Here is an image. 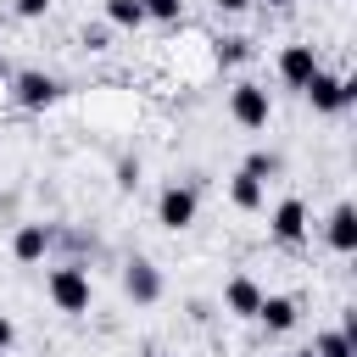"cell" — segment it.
I'll list each match as a JSON object with an SVG mask.
<instances>
[{
	"instance_id": "12",
	"label": "cell",
	"mask_w": 357,
	"mask_h": 357,
	"mask_svg": "<svg viewBox=\"0 0 357 357\" xmlns=\"http://www.w3.org/2000/svg\"><path fill=\"white\" fill-rule=\"evenodd\" d=\"M324 234H329V245H335L340 257L357 251V212H351V201H340V206L329 212V229H324Z\"/></svg>"
},
{
	"instance_id": "25",
	"label": "cell",
	"mask_w": 357,
	"mask_h": 357,
	"mask_svg": "<svg viewBox=\"0 0 357 357\" xmlns=\"http://www.w3.org/2000/svg\"><path fill=\"white\" fill-rule=\"evenodd\" d=\"M296 357H318V351H312V346H307V351H296Z\"/></svg>"
},
{
	"instance_id": "24",
	"label": "cell",
	"mask_w": 357,
	"mask_h": 357,
	"mask_svg": "<svg viewBox=\"0 0 357 357\" xmlns=\"http://www.w3.org/2000/svg\"><path fill=\"white\" fill-rule=\"evenodd\" d=\"M262 6H273V11H284V6H296V0H262Z\"/></svg>"
},
{
	"instance_id": "15",
	"label": "cell",
	"mask_w": 357,
	"mask_h": 357,
	"mask_svg": "<svg viewBox=\"0 0 357 357\" xmlns=\"http://www.w3.org/2000/svg\"><path fill=\"white\" fill-rule=\"evenodd\" d=\"M312 351H318V357H357V346H351L346 329H324V335L312 340Z\"/></svg>"
},
{
	"instance_id": "8",
	"label": "cell",
	"mask_w": 357,
	"mask_h": 357,
	"mask_svg": "<svg viewBox=\"0 0 357 357\" xmlns=\"http://www.w3.org/2000/svg\"><path fill=\"white\" fill-rule=\"evenodd\" d=\"M50 245H56V229L50 223H17V234H11V257L17 262H45Z\"/></svg>"
},
{
	"instance_id": "26",
	"label": "cell",
	"mask_w": 357,
	"mask_h": 357,
	"mask_svg": "<svg viewBox=\"0 0 357 357\" xmlns=\"http://www.w3.org/2000/svg\"><path fill=\"white\" fill-rule=\"evenodd\" d=\"M151 357H167V351H151Z\"/></svg>"
},
{
	"instance_id": "16",
	"label": "cell",
	"mask_w": 357,
	"mask_h": 357,
	"mask_svg": "<svg viewBox=\"0 0 357 357\" xmlns=\"http://www.w3.org/2000/svg\"><path fill=\"white\" fill-rule=\"evenodd\" d=\"M145 6V22H178L184 17V0H139Z\"/></svg>"
},
{
	"instance_id": "6",
	"label": "cell",
	"mask_w": 357,
	"mask_h": 357,
	"mask_svg": "<svg viewBox=\"0 0 357 357\" xmlns=\"http://www.w3.org/2000/svg\"><path fill=\"white\" fill-rule=\"evenodd\" d=\"M123 296H128L134 307H156V301H162V268H156L151 257H128V262H123Z\"/></svg>"
},
{
	"instance_id": "19",
	"label": "cell",
	"mask_w": 357,
	"mask_h": 357,
	"mask_svg": "<svg viewBox=\"0 0 357 357\" xmlns=\"http://www.w3.org/2000/svg\"><path fill=\"white\" fill-rule=\"evenodd\" d=\"M117 190H139V156H123L117 162Z\"/></svg>"
},
{
	"instance_id": "27",
	"label": "cell",
	"mask_w": 357,
	"mask_h": 357,
	"mask_svg": "<svg viewBox=\"0 0 357 357\" xmlns=\"http://www.w3.org/2000/svg\"><path fill=\"white\" fill-rule=\"evenodd\" d=\"M0 357H6V351H0Z\"/></svg>"
},
{
	"instance_id": "1",
	"label": "cell",
	"mask_w": 357,
	"mask_h": 357,
	"mask_svg": "<svg viewBox=\"0 0 357 357\" xmlns=\"http://www.w3.org/2000/svg\"><path fill=\"white\" fill-rule=\"evenodd\" d=\"M45 296H50V307H56V312H67V318L89 312V296H95V284H89V268H84V262H61V268H50V279H45Z\"/></svg>"
},
{
	"instance_id": "14",
	"label": "cell",
	"mask_w": 357,
	"mask_h": 357,
	"mask_svg": "<svg viewBox=\"0 0 357 357\" xmlns=\"http://www.w3.org/2000/svg\"><path fill=\"white\" fill-rule=\"evenodd\" d=\"M106 22L112 28H139L145 22V6L139 0H106Z\"/></svg>"
},
{
	"instance_id": "18",
	"label": "cell",
	"mask_w": 357,
	"mask_h": 357,
	"mask_svg": "<svg viewBox=\"0 0 357 357\" xmlns=\"http://www.w3.org/2000/svg\"><path fill=\"white\" fill-rule=\"evenodd\" d=\"M245 173H251V178H262V184H268V178H273V173H279V156H273V151H251V156H245Z\"/></svg>"
},
{
	"instance_id": "17",
	"label": "cell",
	"mask_w": 357,
	"mask_h": 357,
	"mask_svg": "<svg viewBox=\"0 0 357 357\" xmlns=\"http://www.w3.org/2000/svg\"><path fill=\"white\" fill-rule=\"evenodd\" d=\"M245 56H251V39H240V33H234V39H218V61H223V67H240Z\"/></svg>"
},
{
	"instance_id": "20",
	"label": "cell",
	"mask_w": 357,
	"mask_h": 357,
	"mask_svg": "<svg viewBox=\"0 0 357 357\" xmlns=\"http://www.w3.org/2000/svg\"><path fill=\"white\" fill-rule=\"evenodd\" d=\"M11 6H17V17H28V22H33V17H45V11H50V0H11Z\"/></svg>"
},
{
	"instance_id": "11",
	"label": "cell",
	"mask_w": 357,
	"mask_h": 357,
	"mask_svg": "<svg viewBox=\"0 0 357 357\" xmlns=\"http://www.w3.org/2000/svg\"><path fill=\"white\" fill-rule=\"evenodd\" d=\"M296 318H301V307H296L290 296H262V307H257V324H262L268 335H284V329H296Z\"/></svg>"
},
{
	"instance_id": "21",
	"label": "cell",
	"mask_w": 357,
	"mask_h": 357,
	"mask_svg": "<svg viewBox=\"0 0 357 357\" xmlns=\"http://www.w3.org/2000/svg\"><path fill=\"white\" fill-rule=\"evenodd\" d=\"M84 50H106V28H84Z\"/></svg>"
},
{
	"instance_id": "9",
	"label": "cell",
	"mask_w": 357,
	"mask_h": 357,
	"mask_svg": "<svg viewBox=\"0 0 357 357\" xmlns=\"http://www.w3.org/2000/svg\"><path fill=\"white\" fill-rule=\"evenodd\" d=\"M268 229H273V240H279V245H296V240L307 234V206H301L296 195H284V201L273 206V223H268Z\"/></svg>"
},
{
	"instance_id": "3",
	"label": "cell",
	"mask_w": 357,
	"mask_h": 357,
	"mask_svg": "<svg viewBox=\"0 0 357 357\" xmlns=\"http://www.w3.org/2000/svg\"><path fill=\"white\" fill-rule=\"evenodd\" d=\"M229 117H234L240 128H268V117H273V95H268L262 84L240 78V84L229 89Z\"/></svg>"
},
{
	"instance_id": "13",
	"label": "cell",
	"mask_w": 357,
	"mask_h": 357,
	"mask_svg": "<svg viewBox=\"0 0 357 357\" xmlns=\"http://www.w3.org/2000/svg\"><path fill=\"white\" fill-rule=\"evenodd\" d=\"M229 201H234L240 212H257V206H262V178H251V173L240 167V173L229 178Z\"/></svg>"
},
{
	"instance_id": "7",
	"label": "cell",
	"mask_w": 357,
	"mask_h": 357,
	"mask_svg": "<svg viewBox=\"0 0 357 357\" xmlns=\"http://www.w3.org/2000/svg\"><path fill=\"white\" fill-rule=\"evenodd\" d=\"M318 67H324V61H318L312 45H284V50H279V78H284L290 89H307V78H312Z\"/></svg>"
},
{
	"instance_id": "4",
	"label": "cell",
	"mask_w": 357,
	"mask_h": 357,
	"mask_svg": "<svg viewBox=\"0 0 357 357\" xmlns=\"http://www.w3.org/2000/svg\"><path fill=\"white\" fill-rule=\"evenodd\" d=\"M11 100H17L22 112H45V106H56V100H61V78H56V73L28 67V73H17V78H11Z\"/></svg>"
},
{
	"instance_id": "2",
	"label": "cell",
	"mask_w": 357,
	"mask_h": 357,
	"mask_svg": "<svg viewBox=\"0 0 357 357\" xmlns=\"http://www.w3.org/2000/svg\"><path fill=\"white\" fill-rule=\"evenodd\" d=\"M301 95L312 100V112L335 117V112H346V106L357 100V84H351V78H340V73H324V67H318V73L307 78V89H301Z\"/></svg>"
},
{
	"instance_id": "22",
	"label": "cell",
	"mask_w": 357,
	"mask_h": 357,
	"mask_svg": "<svg viewBox=\"0 0 357 357\" xmlns=\"http://www.w3.org/2000/svg\"><path fill=\"white\" fill-rule=\"evenodd\" d=\"M218 11H229V17H240V11H251V0H212Z\"/></svg>"
},
{
	"instance_id": "23",
	"label": "cell",
	"mask_w": 357,
	"mask_h": 357,
	"mask_svg": "<svg viewBox=\"0 0 357 357\" xmlns=\"http://www.w3.org/2000/svg\"><path fill=\"white\" fill-rule=\"evenodd\" d=\"M11 340H17V329H11V318L0 312V351H11Z\"/></svg>"
},
{
	"instance_id": "10",
	"label": "cell",
	"mask_w": 357,
	"mask_h": 357,
	"mask_svg": "<svg viewBox=\"0 0 357 357\" xmlns=\"http://www.w3.org/2000/svg\"><path fill=\"white\" fill-rule=\"evenodd\" d=\"M223 307H229L234 318H257V307H262V284L245 279V273H234V279L223 284Z\"/></svg>"
},
{
	"instance_id": "5",
	"label": "cell",
	"mask_w": 357,
	"mask_h": 357,
	"mask_svg": "<svg viewBox=\"0 0 357 357\" xmlns=\"http://www.w3.org/2000/svg\"><path fill=\"white\" fill-rule=\"evenodd\" d=\"M195 212H201V195H195V184H167L162 195H156V223L162 229H190L195 223Z\"/></svg>"
}]
</instances>
